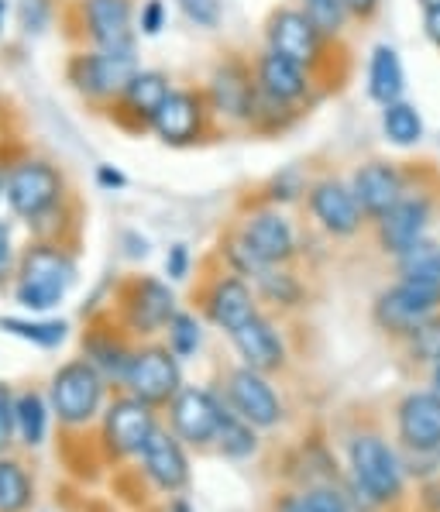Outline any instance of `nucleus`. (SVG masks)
Instances as JSON below:
<instances>
[{
    "instance_id": "f257e3e1",
    "label": "nucleus",
    "mask_w": 440,
    "mask_h": 512,
    "mask_svg": "<svg viewBox=\"0 0 440 512\" xmlns=\"http://www.w3.org/2000/svg\"><path fill=\"white\" fill-rule=\"evenodd\" d=\"M69 196V183L59 165H52L42 155L14 159L4 169V203L18 220L35 227V234L45 231V220L62 214V203Z\"/></svg>"
},
{
    "instance_id": "f03ea898",
    "label": "nucleus",
    "mask_w": 440,
    "mask_h": 512,
    "mask_svg": "<svg viewBox=\"0 0 440 512\" xmlns=\"http://www.w3.org/2000/svg\"><path fill=\"white\" fill-rule=\"evenodd\" d=\"M76 282V262L59 241L38 238L25 255L18 258V286H14V299L25 310L45 313L59 306L66 293Z\"/></svg>"
},
{
    "instance_id": "7ed1b4c3",
    "label": "nucleus",
    "mask_w": 440,
    "mask_h": 512,
    "mask_svg": "<svg viewBox=\"0 0 440 512\" xmlns=\"http://www.w3.org/2000/svg\"><path fill=\"white\" fill-rule=\"evenodd\" d=\"M334 45L337 42L320 35V28L306 18L303 7H275L265 18V49L300 62L317 76V83H324V76L334 69Z\"/></svg>"
},
{
    "instance_id": "20e7f679",
    "label": "nucleus",
    "mask_w": 440,
    "mask_h": 512,
    "mask_svg": "<svg viewBox=\"0 0 440 512\" xmlns=\"http://www.w3.org/2000/svg\"><path fill=\"white\" fill-rule=\"evenodd\" d=\"M141 69L135 52H104V49H80L66 59V83L93 107L110 110L124 86Z\"/></svg>"
},
{
    "instance_id": "39448f33",
    "label": "nucleus",
    "mask_w": 440,
    "mask_h": 512,
    "mask_svg": "<svg viewBox=\"0 0 440 512\" xmlns=\"http://www.w3.org/2000/svg\"><path fill=\"white\" fill-rule=\"evenodd\" d=\"M440 313V289L437 286H423V282L399 279L389 289H382L375 296L372 306V320L382 334L389 337H413L427 320H434Z\"/></svg>"
},
{
    "instance_id": "423d86ee",
    "label": "nucleus",
    "mask_w": 440,
    "mask_h": 512,
    "mask_svg": "<svg viewBox=\"0 0 440 512\" xmlns=\"http://www.w3.org/2000/svg\"><path fill=\"white\" fill-rule=\"evenodd\" d=\"M351 471H355L358 492L375 506H389L403 495V464L375 433H361L351 440Z\"/></svg>"
},
{
    "instance_id": "0eeeda50",
    "label": "nucleus",
    "mask_w": 440,
    "mask_h": 512,
    "mask_svg": "<svg viewBox=\"0 0 440 512\" xmlns=\"http://www.w3.org/2000/svg\"><path fill=\"white\" fill-rule=\"evenodd\" d=\"M440 210V200L434 193V186L413 183L410 193L396 203L385 217L375 220V241L385 255H403L406 248H413L420 238H427L430 224H434V214Z\"/></svg>"
},
{
    "instance_id": "6e6552de",
    "label": "nucleus",
    "mask_w": 440,
    "mask_h": 512,
    "mask_svg": "<svg viewBox=\"0 0 440 512\" xmlns=\"http://www.w3.org/2000/svg\"><path fill=\"white\" fill-rule=\"evenodd\" d=\"M217 117L210 110V100L203 90H190V86H172L169 100L155 114L152 131L162 145L169 148H190L203 141L214 131Z\"/></svg>"
},
{
    "instance_id": "1a4fd4ad",
    "label": "nucleus",
    "mask_w": 440,
    "mask_h": 512,
    "mask_svg": "<svg viewBox=\"0 0 440 512\" xmlns=\"http://www.w3.org/2000/svg\"><path fill=\"white\" fill-rule=\"evenodd\" d=\"M121 385L128 396L145 399L148 406L172 403L183 389V375H179V354L169 344H145L135 348L128 368H124Z\"/></svg>"
},
{
    "instance_id": "9d476101",
    "label": "nucleus",
    "mask_w": 440,
    "mask_h": 512,
    "mask_svg": "<svg viewBox=\"0 0 440 512\" xmlns=\"http://www.w3.org/2000/svg\"><path fill=\"white\" fill-rule=\"evenodd\" d=\"M214 110L217 124H231V128H248L251 107L258 97L255 69L241 55H227L224 62H217L214 73H210L207 86H203Z\"/></svg>"
},
{
    "instance_id": "9b49d317",
    "label": "nucleus",
    "mask_w": 440,
    "mask_h": 512,
    "mask_svg": "<svg viewBox=\"0 0 440 512\" xmlns=\"http://www.w3.org/2000/svg\"><path fill=\"white\" fill-rule=\"evenodd\" d=\"M104 385H107V378L86 358L69 361V365H62L59 372L52 375V389H49L52 409L69 427L90 423L93 416L100 413V403H104Z\"/></svg>"
},
{
    "instance_id": "f8f14e48",
    "label": "nucleus",
    "mask_w": 440,
    "mask_h": 512,
    "mask_svg": "<svg viewBox=\"0 0 440 512\" xmlns=\"http://www.w3.org/2000/svg\"><path fill=\"white\" fill-rule=\"evenodd\" d=\"M306 210H310L313 224L320 231H327L330 238H355L361 227L368 224L355 189L337 176L313 179L310 189H306Z\"/></svg>"
},
{
    "instance_id": "ddd939ff",
    "label": "nucleus",
    "mask_w": 440,
    "mask_h": 512,
    "mask_svg": "<svg viewBox=\"0 0 440 512\" xmlns=\"http://www.w3.org/2000/svg\"><path fill=\"white\" fill-rule=\"evenodd\" d=\"M413 183H416V172L406 169L403 162H389V159L361 162L355 169V176H351V189H355L368 224H375L379 217L389 214V210L410 193Z\"/></svg>"
},
{
    "instance_id": "4468645a",
    "label": "nucleus",
    "mask_w": 440,
    "mask_h": 512,
    "mask_svg": "<svg viewBox=\"0 0 440 512\" xmlns=\"http://www.w3.org/2000/svg\"><path fill=\"white\" fill-rule=\"evenodd\" d=\"M80 28L90 49L135 52V4L131 0H80Z\"/></svg>"
},
{
    "instance_id": "2eb2a0df",
    "label": "nucleus",
    "mask_w": 440,
    "mask_h": 512,
    "mask_svg": "<svg viewBox=\"0 0 440 512\" xmlns=\"http://www.w3.org/2000/svg\"><path fill=\"white\" fill-rule=\"evenodd\" d=\"M176 317V296L159 279L135 275L121 286V320L131 334H159Z\"/></svg>"
},
{
    "instance_id": "dca6fc26",
    "label": "nucleus",
    "mask_w": 440,
    "mask_h": 512,
    "mask_svg": "<svg viewBox=\"0 0 440 512\" xmlns=\"http://www.w3.org/2000/svg\"><path fill=\"white\" fill-rule=\"evenodd\" d=\"M238 231L265 265H289L296 258V251H300L293 220L282 214L279 207H269V203L251 207L245 220L238 224Z\"/></svg>"
},
{
    "instance_id": "f3484780",
    "label": "nucleus",
    "mask_w": 440,
    "mask_h": 512,
    "mask_svg": "<svg viewBox=\"0 0 440 512\" xmlns=\"http://www.w3.org/2000/svg\"><path fill=\"white\" fill-rule=\"evenodd\" d=\"M251 69H255V83L262 93L282 100L289 107H306L313 97H317V76L310 73L300 62L286 59V55L262 49L251 59Z\"/></svg>"
},
{
    "instance_id": "a211bd4d",
    "label": "nucleus",
    "mask_w": 440,
    "mask_h": 512,
    "mask_svg": "<svg viewBox=\"0 0 440 512\" xmlns=\"http://www.w3.org/2000/svg\"><path fill=\"white\" fill-rule=\"evenodd\" d=\"M172 93V80L162 69H138L131 76V83L124 86V93L117 97V104L110 107V117L121 124L124 131H152L155 114Z\"/></svg>"
},
{
    "instance_id": "6ab92c4d",
    "label": "nucleus",
    "mask_w": 440,
    "mask_h": 512,
    "mask_svg": "<svg viewBox=\"0 0 440 512\" xmlns=\"http://www.w3.org/2000/svg\"><path fill=\"white\" fill-rule=\"evenodd\" d=\"M227 403H231L234 413L241 420H248L251 427H275L282 420V403L275 396V389L269 385L265 372H255V368H234L227 375Z\"/></svg>"
},
{
    "instance_id": "aec40b11",
    "label": "nucleus",
    "mask_w": 440,
    "mask_h": 512,
    "mask_svg": "<svg viewBox=\"0 0 440 512\" xmlns=\"http://www.w3.org/2000/svg\"><path fill=\"white\" fill-rule=\"evenodd\" d=\"M203 313L210 317V324H217L220 330L231 334V330H238L245 320L258 313V296L245 275H217L207 286V293H203Z\"/></svg>"
},
{
    "instance_id": "412c9836",
    "label": "nucleus",
    "mask_w": 440,
    "mask_h": 512,
    "mask_svg": "<svg viewBox=\"0 0 440 512\" xmlns=\"http://www.w3.org/2000/svg\"><path fill=\"white\" fill-rule=\"evenodd\" d=\"M220 423H224V406L214 399V392L207 389H179V396L172 399V430L186 444H210L217 440Z\"/></svg>"
},
{
    "instance_id": "4be33fe9",
    "label": "nucleus",
    "mask_w": 440,
    "mask_h": 512,
    "mask_svg": "<svg viewBox=\"0 0 440 512\" xmlns=\"http://www.w3.org/2000/svg\"><path fill=\"white\" fill-rule=\"evenodd\" d=\"M155 433V413L145 399L124 396L110 403L104 416V440L114 454H141Z\"/></svg>"
},
{
    "instance_id": "5701e85b",
    "label": "nucleus",
    "mask_w": 440,
    "mask_h": 512,
    "mask_svg": "<svg viewBox=\"0 0 440 512\" xmlns=\"http://www.w3.org/2000/svg\"><path fill=\"white\" fill-rule=\"evenodd\" d=\"M399 440L416 454L440 451V396L434 389L410 392L396 409Z\"/></svg>"
},
{
    "instance_id": "b1692460",
    "label": "nucleus",
    "mask_w": 440,
    "mask_h": 512,
    "mask_svg": "<svg viewBox=\"0 0 440 512\" xmlns=\"http://www.w3.org/2000/svg\"><path fill=\"white\" fill-rule=\"evenodd\" d=\"M231 344L241 354V361L255 372H279L286 365V341L262 313H255L238 330H231Z\"/></svg>"
},
{
    "instance_id": "393cba45",
    "label": "nucleus",
    "mask_w": 440,
    "mask_h": 512,
    "mask_svg": "<svg viewBox=\"0 0 440 512\" xmlns=\"http://www.w3.org/2000/svg\"><path fill=\"white\" fill-rule=\"evenodd\" d=\"M141 464H145V475L162 492H179V488L190 482V464H186L183 447H179V440L172 433H165L159 427H155L145 451H141Z\"/></svg>"
},
{
    "instance_id": "a878e982",
    "label": "nucleus",
    "mask_w": 440,
    "mask_h": 512,
    "mask_svg": "<svg viewBox=\"0 0 440 512\" xmlns=\"http://www.w3.org/2000/svg\"><path fill=\"white\" fill-rule=\"evenodd\" d=\"M365 86H368V97H372L379 107L403 100V93H406V69H403V59H399V52L392 49V45L382 42V45H375L372 55H368Z\"/></svg>"
},
{
    "instance_id": "bb28decb",
    "label": "nucleus",
    "mask_w": 440,
    "mask_h": 512,
    "mask_svg": "<svg viewBox=\"0 0 440 512\" xmlns=\"http://www.w3.org/2000/svg\"><path fill=\"white\" fill-rule=\"evenodd\" d=\"M83 351H86V361L104 378H114V382H121L124 368H128L131 354H135L114 330H90L83 341Z\"/></svg>"
},
{
    "instance_id": "cd10ccee",
    "label": "nucleus",
    "mask_w": 440,
    "mask_h": 512,
    "mask_svg": "<svg viewBox=\"0 0 440 512\" xmlns=\"http://www.w3.org/2000/svg\"><path fill=\"white\" fill-rule=\"evenodd\" d=\"M382 135L389 145L396 148H416L427 135V128H423V117L416 104L410 100H396V104H385L382 107Z\"/></svg>"
},
{
    "instance_id": "c85d7f7f",
    "label": "nucleus",
    "mask_w": 440,
    "mask_h": 512,
    "mask_svg": "<svg viewBox=\"0 0 440 512\" xmlns=\"http://www.w3.org/2000/svg\"><path fill=\"white\" fill-rule=\"evenodd\" d=\"M396 272H399V279L423 282V286L440 289V241L420 238L413 248L396 255Z\"/></svg>"
},
{
    "instance_id": "c756f323",
    "label": "nucleus",
    "mask_w": 440,
    "mask_h": 512,
    "mask_svg": "<svg viewBox=\"0 0 440 512\" xmlns=\"http://www.w3.org/2000/svg\"><path fill=\"white\" fill-rule=\"evenodd\" d=\"M255 293L262 299H269L272 306H300L303 303V286L286 265H265L255 275Z\"/></svg>"
},
{
    "instance_id": "7c9ffc66",
    "label": "nucleus",
    "mask_w": 440,
    "mask_h": 512,
    "mask_svg": "<svg viewBox=\"0 0 440 512\" xmlns=\"http://www.w3.org/2000/svg\"><path fill=\"white\" fill-rule=\"evenodd\" d=\"M300 114H303L300 107H289V104H282V100L258 90L255 107H251L248 131H255V135H279V131L293 128V124L300 121Z\"/></svg>"
},
{
    "instance_id": "2f4dec72",
    "label": "nucleus",
    "mask_w": 440,
    "mask_h": 512,
    "mask_svg": "<svg viewBox=\"0 0 440 512\" xmlns=\"http://www.w3.org/2000/svg\"><path fill=\"white\" fill-rule=\"evenodd\" d=\"M306 189H310L306 172L300 165H286V169H279L272 179H265L258 196H262V203H269V207H289V203H296V200H306Z\"/></svg>"
},
{
    "instance_id": "473e14b6",
    "label": "nucleus",
    "mask_w": 440,
    "mask_h": 512,
    "mask_svg": "<svg viewBox=\"0 0 440 512\" xmlns=\"http://www.w3.org/2000/svg\"><path fill=\"white\" fill-rule=\"evenodd\" d=\"M14 416H18V433L28 447H38L45 440V430H49V406L38 396L35 389L21 392L14 399Z\"/></svg>"
},
{
    "instance_id": "72a5a7b5",
    "label": "nucleus",
    "mask_w": 440,
    "mask_h": 512,
    "mask_svg": "<svg viewBox=\"0 0 440 512\" xmlns=\"http://www.w3.org/2000/svg\"><path fill=\"white\" fill-rule=\"evenodd\" d=\"M303 14L320 28V35H327L330 42H341L344 31L355 18H351L348 4L344 0H300Z\"/></svg>"
},
{
    "instance_id": "f704fd0d",
    "label": "nucleus",
    "mask_w": 440,
    "mask_h": 512,
    "mask_svg": "<svg viewBox=\"0 0 440 512\" xmlns=\"http://www.w3.org/2000/svg\"><path fill=\"white\" fill-rule=\"evenodd\" d=\"M0 330L31 341L38 348H59L66 341V324L62 320H21V317H0Z\"/></svg>"
},
{
    "instance_id": "c9c22d12",
    "label": "nucleus",
    "mask_w": 440,
    "mask_h": 512,
    "mask_svg": "<svg viewBox=\"0 0 440 512\" xmlns=\"http://www.w3.org/2000/svg\"><path fill=\"white\" fill-rule=\"evenodd\" d=\"M217 447H220V454H227V458H248V454L258 447L255 427H251L248 420H241L234 409H224V423H220V433H217Z\"/></svg>"
},
{
    "instance_id": "e433bc0d",
    "label": "nucleus",
    "mask_w": 440,
    "mask_h": 512,
    "mask_svg": "<svg viewBox=\"0 0 440 512\" xmlns=\"http://www.w3.org/2000/svg\"><path fill=\"white\" fill-rule=\"evenodd\" d=\"M31 502V482L18 461L0 458V512H21Z\"/></svg>"
},
{
    "instance_id": "4c0bfd02",
    "label": "nucleus",
    "mask_w": 440,
    "mask_h": 512,
    "mask_svg": "<svg viewBox=\"0 0 440 512\" xmlns=\"http://www.w3.org/2000/svg\"><path fill=\"white\" fill-rule=\"evenodd\" d=\"M165 334H169V348L179 354V358H190V354L200 351V320L193 317V313H183L176 310V317L169 320V327H165Z\"/></svg>"
},
{
    "instance_id": "58836bf2",
    "label": "nucleus",
    "mask_w": 440,
    "mask_h": 512,
    "mask_svg": "<svg viewBox=\"0 0 440 512\" xmlns=\"http://www.w3.org/2000/svg\"><path fill=\"white\" fill-rule=\"evenodd\" d=\"M406 351L416 365H437L440 361V313L434 320H427L413 337H406Z\"/></svg>"
},
{
    "instance_id": "ea45409f",
    "label": "nucleus",
    "mask_w": 440,
    "mask_h": 512,
    "mask_svg": "<svg viewBox=\"0 0 440 512\" xmlns=\"http://www.w3.org/2000/svg\"><path fill=\"white\" fill-rule=\"evenodd\" d=\"M179 7H183V14L196 28H207V31H214L220 25V18H224V4L220 0H179Z\"/></svg>"
},
{
    "instance_id": "a19ab883",
    "label": "nucleus",
    "mask_w": 440,
    "mask_h": 512,
    "mask_svg": "<svg viewBox=\"0 0 440 512\" xmlns=\"http://www.w3.org/2000/svg\"><path fill=\"white\" fill-rule=\"evenodd\" d=\"M165 21H169V7H165V0H145L138 11V31L145 38H155L162 35Z\"/></svg>"
},
{
    "instance_id": "79ce46f5",
    "label": "nucleus",
    "mask_w": 440,
    "mask_h": 512,
    "mask_svg": "<svg viewBox=\"0 0 440 512\" xmlns=\"http://www.w3.org/2000/svg\"><path fill=\"white\" fill-rule=\"evenodd\" d=\"M14 399L11 389L7 385H0V451H7L14 440V433H18V416H14Z\"/></svg>"
},
{
    "instance_id": "37998d69",
    "label": "nucleus",
    "mask_w": 440,
    "mask_h": 512,
    "mask_svg": "<svg viewBox=\"0 0 440 512\" xmlns=\"http://www.w3.org/2000/svg\"><path fill=\"white\" fill-rule=\"evenodd\" d=\"M21 28L42 31L52 18V0H21Z\"/></svg>"
},
{
    "instance_id": "c03bdc74",
    "label": "nucleus",
    "mask_w": 440,
    "mask_h": 512,
    "mask_svg": "<svg viewBox=\"0 0 440 512\" xmlns=\"http://www.w3.org/2000/svg\"><path fill=\"white\" fill-rule=\"evenodd\" d=\"M190 265H193L190 248H186L183 241H176L169 248V255H165V275H169L172 282H183V279H190Z\"/></svg>"
},
{
    "instance_id": "a18cd8bd",
    "label": "nucleus",
    "mask_w": 440,
    "mask_h": 512,
    "mask_svg": "<svg viewBox=\"0 0 440 512\" xmlns=\"http://www.w3.org/2000/svg\"><path fill=\"white\" fill-rule=\"evenodd\" d=\"M306 499H310L313 512H355L348 506V499L341 492H334V488H310Z\"/></svg>"
},
{
    "instance_id": "49530a36",
    "label": "nucleus",
    "mask_w": 440,
    "mask_h": 512,
    "mask_svg": "<svg viewBox=\"0 0 440 512\" xmlns=\"http://www.w3.org/2000/svg\"><path fill=\"white\" fill-rule=\"evenodd\" d=\"M14 265H18V255H14L11 231H7V224L0 220V282H4L7 275L14 272Z\"/></svg>"
},
{
    "instance_id": "de8ad7c7",
    "label": "nucleus",
    "mask_w": 440,
    "mask_h": 512,
    "mask_svg": "<svg viewBox=\"0 0 440 512\" xmlns=\"http://www.w3.org/2000/svg\"><path fill=\"white\" fill-rule=\"evenodd\" d=\"M97 186L110 189V193H117V189L128 186V176H124L121 169H114V165H97Z\"/></svg>"
},
{
    "instance_id": "09e8293b",
    "label": "nucleus",
    "mask_w": 440,
    "mask_h": 512,
    "mask_svg": "<svg viewBox=\"0 0 440 512\" xmlns=\"http://www.w3.org/2000/svg\"><path fill=\"white\" fill-rule=\"evenodd\" d=\"M355 21H372L382 11V0H344Z\"/></svg>"
},
{
    "instance_id": "8fccbe9b",
    "label": "nucleus",
    "mask_w": 440,
    "mask_h": 512,
    "mask_svg": "<svg viewBox=\"0 0 440 512\" xmlns=\"http://www.w3.org/2000/svg\"><path fill=\"white\" fill-rule=\"evenodd\" d=\"M121 241L128 244V248H124V255L128 258H145L148 255V238H141V234L128 231V234H121Z\"/></svg>"
},
{
    "instance_id": "3c124183",
    "label": "nucleus",
    "mask_w": 440,
    "mask_h": 512,
    "mask_svg": "<svg viewBox=\"0 0 440 512\" xmlns=\"http://www.w3.org/2000/svg\"><path fill=\"white\" fill-rule=\"evenodd\" d=\"M423 31H427L430 45L440 52V11H423Z\"/></svg>"
},
{
    "instance_id": "603ef678",
    "label": "nucleus",
    "mask_w": 440,
    "mask_h": 512,
    "mask_svg": "<svg viewBox=\"0 0 440 512\" xmlns=\"http://www.w3.org/2000/svg\"><path fill=\"white\" fill-rule=\"evenodd\" d=\"M275 512H313V506L306 495H286V499L275 506Z\"/></svg>"
},
{
    "instance_id": "864d4df0",
    "label": "nucleus",
    "mask_w": 440,
    "mask_h": 512,
    "mask_svg": "<svg viewBox=\"0 0 440 512\" xmlns=\"http://www.w3.org/2000/svg\"><path fill=\"white\" fill-rule=\"evenodd\" d=\"M430 368H434V375H430V382H434V392L440 396V361H437V365H430Z\"/></svg>"
},
{
    "instance_id": "5fc2aeb1",
    "label": "nucleus",
    "mask_w": 440,
    "mask_h": 512,
    "mask_svg": "<svg viewBox=\"0 0 440 512\" xmlns=\"http://www.w3.org/2000/svg\"><path fill=\"white\" fill-rule=\"evenodd\" d=\"M423 11H440V0H420Z\"/></svg>"
},
{
    "instance_id": "6e6d98bb",
    "label": "nucleus",
    "mask_w": 440,
    "mask_h": 512,
    "mask_svg": "<svg viewBox=\"0 0 440 512\" xmlns=\"http://www.w3.org/2000/svg\"><path fill=\"white\" fill-rule=\"evenodd\" d=\"M4 18H7V0H0V28H4Z\"/></svg>"
},
{
    "instance_id": "4d7b16f0",
    "label": "nucleus",
    "mask_w": 440,
    "mask_h": 512,
    "mask_svg": "<svg viewBox=\"0 0 440 512\" xmlns=\"http://www.w3.org/2000/svg\"><path fill=\"white\" fill-rule=\"evenodd\" d=\"M172 512H193V509L186 506V502H176V506H172Z\"/></svg>"
},
{
    "instance_id": "13d9d810",
    "label": "nucleus",
    "mask_w": 440,
    "mask_h": 512,
    "mask_svg": "<svg viewBox=\"0 0 440 512\" xmlns=\"http://www.w3.org/2000/svg\"><path fill=\"white\" fill-rule=\"evenodd\" d=\"M0 203H4V169H0Z\"/></svg>"
},
{
    "instance_id": "bf43d9fd",
    "label": "nucleus",
    "mask_w": 440,
    "mask_h": 512,
    "mask_svg": "<svg viewBox=\"0 0 440 512\" xmlns=\"http://www.w3.org/2000/svg\"><path fill=\"white\" fill-rule=\"evenodd\" d=\"M0 107H4V100H0Z\"/></svg>"
}]
</instances>
